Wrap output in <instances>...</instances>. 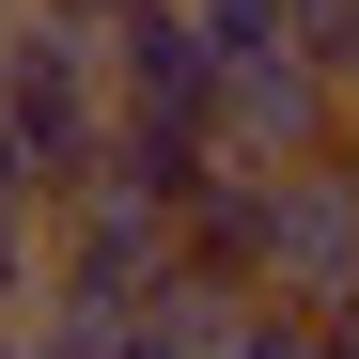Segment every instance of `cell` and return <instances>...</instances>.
Returning <instances> with one entry per match:
<instances>
[{"mask_svg": "<svg viewBox=\"0 0 359 359\" xmlns=\"http://www.w3.org/2000/svg\"><path fill=\"white\" fill-rule=\"evenodd\" d=\"M219 359H359V313H297V297H234Z\"/></svg>", "mask_w": 359, "mask_h": 359, "instance_id": "6da1fadb", "label": "cell"}, {"mask_svg": "<svg viewBox=\"0 0 359 359\" xmlns=\"http://www.w3.org/2000/svg\"><path fill=\"white\" fill-rule=\"evenodd\" d=\"M328 156H344V188H359V109H344V141H328Z\"/></svg>", "mask_w": 359, "mask_h": 359, "instance_id": "7a4b0ae2", "label": "cell"}]
</instances>
